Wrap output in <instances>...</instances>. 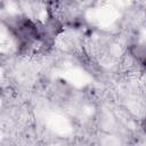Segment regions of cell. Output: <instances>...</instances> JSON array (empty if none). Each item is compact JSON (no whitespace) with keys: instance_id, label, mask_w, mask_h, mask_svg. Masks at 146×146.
Instances as JSON below:
<instances>
[{"instance_id":"cell-1","label":"cell","mask_w":146,"mask_h":146,"mask_svg":"<svg viewBox=\"0 0 146 146\" xmlns=\"http://www.w3.org/2000/svg\"><path fill=\"white\" fill-rule=\"evenodd\" d=\"M14 32L17 35V38L22 42H25V43H27L32 40H35L38 38L36 27L30 21H26V19L18 22L14 27Z\"/></svg>"},{"instance_id":"cell-2","label":"cell","mask_w":146,"mask_h":146,"mask_svg":"<svg viewBox=\"0 0 146 146\" xmlns=\"http://www.w3.org/2000/svg\"><path fill=\"white\" fill-rule=\"evenodd\" d=\"M131 54L138 62H140L143 65L146 66V46L145 44H135L131 48Z\"/></svg>"},{"instance_id":"cell-3","label":"cell","mask_w":146,"mask_h":146,"mask_svg":"<svg viewBox=\"0 0 146 146\" xmlns=\"http://www.w3.org/2000/svg\"><path fill=\"white\" fill-rule=\"evenodd\" d=\"M143 128H144V130H145V132H146V116H145V119H144V121H143Z\"/></svg>"}]
</instances>
